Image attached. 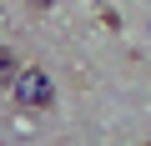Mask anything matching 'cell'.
I'll list each match as a JSON object with an SVG mask.
<instances>
[{"mask_svg": "<svg viewBox=\"0 0 151 146\" xmlns=\"http://www.w3.org/2000/svg\"><path fill=\"white\" fill-rule=\"evenodd\" d=\"M146 146H151V141H146Z\"/></svg>", "mask_w": 151, "mask_h": 146, "instance_id": "277c9868", "label": "cell"}, {"mask_svg": "<svg viewBox=\"0 0 151 146\" xmlns=\"http://www.w3.org/2000/svg\"><path fill=\"white\" fill-rule=\"evenodd\" d=\"M15 76H20V65H15V55H10V45H0V91H10Z\"/></svg>", "mask_w": 151, "mask_h": 146, "instance_id": "7a4b0ae2", "label": "cell"}, {"mask_svg": "<svg viewBox=\"0 0 151 146\" xmlns=\"http://www.w3.org/2000/svg\"><path fill=\"white\" fill-rule=\"evenodd\" d=\"M30 5H35V10H50V5H55V0H30Z\"/></svg>", "mask_w": 151, "mask_h": 146, "instance_id": "3957f363", "label": "cell"}, {"mask_svg": "<svg viewBox=\"0 0 151 146\" xmlns=\"http://www.w3.org/2000/svg\"><path fill=\"white\" fill-rule=\"evenodd\" d=\"M10 96H15L20 111H50V101H55V81H50L45 65H25L20 76L10 81Z\"/></svg>", "mask_w": 151, "mask_h": 146, "instance_id": "6da1fadb", "label": "cell"}]
</instances>
